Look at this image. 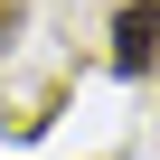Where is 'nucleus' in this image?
Instances as JSON below:
<instances>
[{"label":"nucleus","mask_w":160,"mask_h":160,"mask_svg":"<svg viewBox=\"0 0 160 160\" xmlns=\"http://www.w3.org/2000/svg\"><path fill=\"white\" fill-rule=\"evenodd\" d=\"M151 66H160V0H132V10L113 19V75L141 85Z\"/></svg>","instance_id":"1"}]
</instances>
